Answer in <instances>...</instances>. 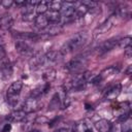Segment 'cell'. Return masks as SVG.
Segmentation results:
<instances>
[{
  "mask_svg": "<svg viewBox=\"0 0 132 132\" xmlns=\"http://www.w3.org/2000/svg\"><path fill=\"white\" fill-rule=\"evenodd\" d=\"M92 40V35L87 31H80L71 36L61 47V53L63 56L66 54L72 53L74 51H77L84 46H86L90 41Z\"/></svg>",
  "mask_w": 132,
  "mask_h": 132,
  "instance_id": "6da1fadb",
  "label": "cell"
},
{
  "mask_svg": "<svg viewBox=\"0 0 132 132\" xmlns=\"http://www.w3.org/2000/svg\"><path fill=\"white\" fill-rule=\"evenodd\" d=\"M92 73L90 71H85V72H78L74 73L65 84L63 87L66 91H81L85 89L86 85L88 81H90L93 76L91 75Z\"/></svg>",
  "mask_w": 132,
  "mask_h": 132,
  "instance_id": "7a4b0ae2",
  "label": "cell"
},
{
  "mask_svg": "<svg viewBox=\"0 0 132 132\" xmlns=\"http://www.w3.org/2000/svg\"><path fill=\"white\" fill-rule=\"evenodd\" d=\"M22 88H23V82L21 80L13 81L8 87L6 92V101L10 106H15L18 104Z\"/></svg>",
  "mask_w": 132,
  "mask_h": 132,
  "instance_id": "3957f363",
  "label": "cell"
},
{
  "mask_svg": "<svg viewBox=\"0 0 132 132\" xmlns=\"http://www.w3.org/2000/svg\"><path fill=\"white\" fill-rule=\"evenodd\" d=\"M64 56L60 51L59 52L52 51L46 54H43L42 58H41V67H48L53 64H56L59 61H61V59Z\"/></svg>",
  "mask_w": 132,
  "mask_h": 132,
  "instance_id": "277c9868",
  "label": "cell"
},
{
  "mask_svg": "<svg viewBox=\"0 0 132 132\" xmlns=\"http://www.w3.org/2000/svg\"><path fill=\"white\" fill-rule=\"evenodd\" d=\"M87 59L85 57H76L65 64V70L72 73H78L84 68Z\"/></svg>",
  "mask_w": 132,
  "mask_h": 132,
  "instance_id": "5b68a950",
  "label": "cell"
},
{
  "mask_svg": "<svg viewBox=\"0 0 132 132\" xmlns=\"http://www.w3.org/2000/svg\"><path fill=\"white\" fill-rule=\"evenodd\" d=\"M42 107V103L39 101L38 98H35V97H28L24 104H23V110L26 112V113H32V112H35L37 110H39L40 108Z\"/></svg>",
  "mask_w": 132,
  "mask_h": 132,
  "instance_id": "8992f818",
  "label": "cell"
},
{
  "mask_svg": "<svg viewBox=\"0 0 132 132\" xmlns=\"http://www.w3.org/2000/svg\"><path fill=\"white\" fill-rule=\"evenodd\" d=\"M118 41H119V38H110L108 40H105L104 42H102L98 47H97V53L98 55H103V54H106L107 52L111 51L116 45H118Z\"/></svg>",
  "mask_w": 132,
  "mask_h": 132,
  "instance_id": "52a82bcc",
  "label": "cell"
},
{
  "mask_svg": "<svg viewBox=\"0 0 132 132\" xmlns=\"http://www.w3.org/2000/svg\"><path fill=\"white\" fill-rule=\"evenodd\" d=\"M15 50L16 52L22 55V56H25V57H32L33 56V48L25 41H21V40H18L15 42Z\"/></svg>",
  "mask_w": 132,
  "mask_h": 132,
  "instance_id": "ba28073f",
  "label": "cell"
},
{
  "mask_svg": "<svg viewBox=\"0 0 132 132\" xmlns=\"http://www.w3.org/2000/svg\"><path fill=\"white\" fill-rule=\"evenodd\" d=\"M13 37H15L18 40H21V41H35V40H38L41 36L36 34V33H28V32H16V33H13L12 34Z\"/></svg>",
  "mask_w": 132,
  "mask_h": 132,
  "instance_id": "9c48e42d",
  "label": "cell"
},
{
  "mask_svg": "<svg viewBox=\"0 0 132 132\" xmlns=\"http://www.w3.org/2000/svg\"><path fill=\"white\" fill-rule=\"evenodd\" d=\"M44 35H48V36H54L57 34H60L63 31V25L61 24H48L43 30Z\"/></svg>",
  "mask_w": 132,
  "mask_h": 132,
  "instance_id": "30bf717a",
  "label": "cell"
},
{
  "mask_svg": "<svg viewBox=\"0 0 132 132\" xmlns=\"http://www.w3.org/2000/svg\"><path fill=\"white\" fill-rule=\"evenodd\" d=\"M22 15H23V20L26 21V22H29V21H33L35 19L34 16V6L29 4L27 1H26V4L22 7Z\"/></svg>",
  "mask_w": 132,
  "mask_h": 132,
  "instance_id": "8fae6325",
  "label": "cell"
},
{
  "mask_svg": "<svg viewBox=\"0 0 132 132\" xmlns=\"http://www.w3.org/2000/svg\"><path fill=\"white\" fill-rule=\"evenodd\" d=\"M121 91H122L121 84H116L114 86H112L108 90H106L104 97L106 99H108V100H114V99H117L119 97V95L121 94Z\"/></svg>",
  "mask_w": 132,
  "mask_h": 132,
  "instance_id": "7c38bea8",
  "label": "cell"
},
{
  "mask_svg": "<svg viewBox=\"0 0 132 132\" xmlns=\"http://www.w3.org/2000/svg\"><path fill=\"white\" fill-rule=\"evenodd\" d=\"M113 26V18L112 15L110 18H108L107 20H105L101 25H99L96 29H95V33L97 34H103L106 33L107 31H109L111 29V27Z\"/></svg>",
  "mask_w": 132,
  "mask_h": 132,
  "instance_id": "4fadbf2b",
  "label": "cell"
},
{
  "mask_svg": "<svg viewBox=\"0 0 132 132\" xmlns=\"http://www.w3.org/2000/svg\"><path fill=\"white\" fill-rule=\"evenodd\" d=\"M111 123L107 119H100L95 123V128L98 132H109L111 128Z\"/></svg>",
  "mask_w": 132,
  "mask_h": 132,
  "instance_id": "5bb4252c",
  "label": "cell"
},
{
  "mask_svg": "<svg viewBox=\"0 0 132 132\" xmlns=\"http://www.w3.org/2000/svg\"><path fill=\"white\" fill-rule=\"evenodd\" d=\"M26 118H27V113L23 109H20V110H14L10 112L7 117V120L11 122H22V121H25Z\"/></svg>",
  "mask_w": 132,
  "mask_h": 132,
  "instance_id": "9a60e30c",
  "label": "cell"
},
{
  "mask_svg": "<svg viewBox=\"0 0 132 132\" xmlns=\"http://www.w3.org/2000/svg\"><path fill=\"white\" fill-rule=\"evenodd\" d=\"M41 58H42V54L41 53L33 54V56L30 58V61H29L30 68L32 70H36L38 68H41Z\"/></svg>",
  "mask_w": 132,
  "mask_h": 132,
  "instance_id": "2e32d148",
  "label": "cell"
},
{
  "mask_svg": "<svg viewBox=\"0 0 132 132\" xmlns=\"http://www.w3.org/2000/svg\"><path fill=\"white\" fill-rule=\"evenodd\" d=\"M12 74V67L9 63H4L0 67V77L2 79H8L11 77Z\"/></svg>",
  "mask_w": 132,
  "mask_h": 132,
  "instance_id": "e0dca14e",
  "label": "cell"
},
{
  "mask_svg": "<svg viewBox=\"0 0 132 132\" xmlns=\"http://www.w3.org/2000/svg\"><path fill=\"white\" fill-rule=\"evenodd\" d=\"M34 24H35L36 28L43 30L48 25V21L46 19V15L45 14H37L34 19Z\"/></svg>",
  "mask_w": 132,
  "mask_h": 132,
  "instance_id": "ac0fdd59",
  "label": "cell"
},
{
  "mask_svg": "<svg viewBox=\"0 0 132 132\" xmlns=\"http://www.w3.org/2000/svg\"><path fill=\"white\" fill-rule=\"evenodd\" d=\"M48 21V24H61V14L60 11H52L48 10L45 14Z\"/></svg>",
  "mask_w": 132,
  "mask_h": 132,
  "instance_id": "d6986e66",
  "label": "cell"
},
{
  "mask_svg": "<svg viewBox=\"0 0 132 132\" xmlns=\"http://www.w3.org/2000/svg\"><path fill=\"white\" fill-rule=\"evenodd\" d=\"M12 18L10 15H0V28L8 29L12 26Z\"/></svg>",
  "mask_w": 132,
  "mask_h": 132,
  "instance_id": "ffe728a7",
  "label": "cell"
},
{
  "mask_svg": "<svg viewBox=\"0 0 132 132\" xmlns=\"http://www.w3.org/2000/svg\"><path fill=\"white\" fill-rule=\"evenodd\" d=\"M35 10L38 14H45L48 11V1H38Z\"/></svg>",
  "mask_w": 132,
  "mask_h": 132,
  "instance_id": "44dd1931",
  "label": "cell"
},
{
  "mask_svg": "<svg viewBox=\"0 0 132 132\" xmlns=\"http://www.w3.org/2000/svg\"><path fill=\"white\" fill-rule=\"evenodd\" d=\"M42 78H43L46 82H48V84H50L51 81H53V80L56 78V70H54V69H52V68L47 69V70L43 73Z\"/></svg>",
  "mask_w": 132,
  "mask_h": 132,
  "instance_id": "7402d4cb",
  "label": "cell"
},
{
  "mask_svg": "<svg viewBox=\"0 0 132 132\" xmlns=\"http://www.w3.org/2000/svg\"><path fill=\"white\" fill-rule=\"evenodd\" d=\"M59 107H61V102H60V99H59L58 94L56 93V94L54 95V97L52 98L50 104H48V109L55 110V109H57V108H59Z\"/></svg>",
  "mask_w": 132,
  "mask_h": 132,
  "instance_id": "603a6c76",
  "label": "cell"
},
{
  "mask_svg": "<svg viewBox=\"0 0 132 132\" xmlns=\"http://www.w3.org/2000/svg\"><path fill=\"white\" fill-rule=\"evenodd\" d=\"M62 4H63V1H59V0L48 1V10H52V11H60L61 8H62Z\"/></svg>",
  "mask_w": 132,
  "mask_h": 132,
  "instance_id": "cb8c5ba5",
  "label": "cell"
},
{
  "mask_svg": "<svg viewBox=\"0 0 132 132\" xmlns=\"http://www.w3.org/2000/svg\"><path fill=\"white\" fill-rule=\"evenodd\" d=\"M116 13H117L120 18L125 19V18H128V16L130 15V10H129V8L126 7V6H119V7L117 8Z\"/></svg>",
  "mask_w": 132,
  "mask_h": 132,
  "instance_id": "d4e9b609",
  "label": "cell"
},
{
  "mask_svg": "<svg viewBox=\"0 0 132 132\" xmlns=\"http://www.w3.org/2000/svg\"><path fill=\"white\" fill-rule=\"evenodd\" d=\"M131 42H132V38H131L130 36H126V37H124V38L119 39V41H118V45H119L120 47H122V48L125 50L126 47L131 46Z\"/></svg>",
  "mask_w": 132,
  "mask_h": 132,
  "instance_id": "484cf974",
  "label": "cell"
},
{
  "mask_svg": "<svg viewBox=\"0 0 132 132\" xmlns=\"http://www.w3.org/2000/svg\"><path fill=\"white\" fill-rule=\"evenodd\" d=\"M121 130L123 132H131V130H132V121H131V118H129L128 120H126L125 122H123L121 124Z\"/></svg>",
  "mask_w": 132,
  "mask_h": 132,
  "instance_id": "4316f807",
  "label": "cell"
},
{
  "mask_svg": "<svg viewBox=\"0 0 132 132\" xmlns=\"http://www.w3.org/2000/svg\"><path fill=\"white\" fill-rule=\"evenodd\" d=\"M80 3L82 5H85L89 10L97 8V5H98V2L97 1H93V0H85V1H81Z\"/></svg>",
  "mask_w": 132,
  "mask_h": 132,
  "instance_id": "83f0119b",
  "label": "cell"
},
{
  "mask_svg": "<svg viewBox=\"0 0 132 132\" xmlns=\"http://www.w3.org/2000/svg\"><path fill=\"white\" fill-rule=\"evenodd\" d=\"M13 4H14V2L12 0H2V1H0V5L3 6L4 8H10Z\"/></svg>",
  "mask_w": 132,
  "mask_h": 132,
  "instance_id": "f1b7e54d",
  "label": "cell"
},
{
  "mask_svg": "<svg viewBox=\"0 0 132 132\" xmlns=\"http://www.w3.org/2000/svg\"><path fill=\"white\" fill-rule=\"evenodd\" d=\"M56 132H76L75 130V126L74 127H63L58 129Z\"/></svg>",
  "mask_w": 132,
  "mask_h": 132,
  "instance_id": "f546056e",
  "label": "cell"
},
{
  "mask_svg": "<svg viewBox=\"0 0 132 132\" xmlns=\"http://www.w3.org/2000/svg\"><path fill=\"white\" fill-rule=\"evenodd\" d=\"M124 55L127 59H130L132 57V46H128L125 48V52H124Z\"/></svg>",
  "mask_w": 132,
  "mask_h": 132,
  "instance_id": "4dcf8cb0",
  "label": "cell"
},
{
  "mask_svg": "<svg viewBox=\"0 0 132 132\" xmlns=\"http://www.w3.org/2000/svg\"><path fill=\"white\" fill-rule=\"evenodd\" d=\"M6 57V52H5V50H4V47L0 44V61H2L4 58Z\"/></svg>",
  "mask_w": 132,
  "mask_h": 132,
  "instance_id": "1f68e13d",
  "label": "cell"
},
{
  "mask_svg": "<svg viewBox=\"0 0 132 132\" xmlns=\"http://www.w3.org/2000/svg\"><path fill=\"white\" fill-rule=\"evenodd\" d=\"M10 130H11V125H10L9 123H7V124H5V125L3 126L1 132H10Z\"/></svg>",
  "mask_w": 132,
  "mask_h": 132,
  "instance_id": "d6a6232c",
  "label": "cell"
},
{
  "mask_svg": "<svg viewBox=\"0 0 132 132\" xmlns=\"http://www.w3.org/2000/svg\"><path fill=\"white\" fill-rule=\"evenodd\" d=\"M125 72H126V74L130 75V74H131V72H132V65H129V66H128V68L126 69V71H125Z\"/></svg>",
  "mask_w": 132,
  "mask_h": 132,
  "instance_id": "836d02e7",
  "label": "cell"
},
{
  "mask_svg": "<svg viewBox=\"0 0 132 132\" xmlns=\"http://www.w3.org/2000/svg\"><path fill=\"white\" fill-rule=\"evenodd\" d=\"M84 132H93V130H92L91 127H88V128H86V129L84 130Z\"/></svg>",
  "mask_w": 132,
  "mask_h": 132,
  "instance_id": "e575fe53",
  "label": "cell"
},
{
  "mask_svg": "<svg viewBox=\"0 0 132 132\" xmlns=\"http://www.w3.org/2000/svg\"><path fill=\"white\" fill-rule=\"evenodd\" d=\"M30 132H41L40 130H37V129H33V130H31Z\"/></svg>",
  "mask_w": 132,
  "mask_h": 132,
  "instance_id": "d590c367",
  "label": "cell"
}]
</instances>
